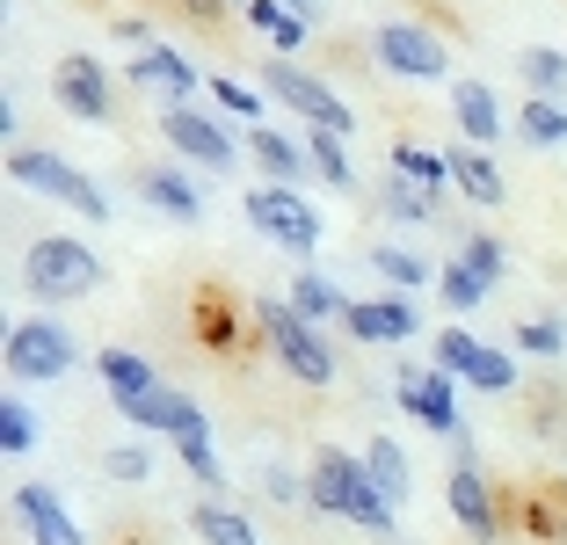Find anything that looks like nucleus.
I'll return each mask as SVG.
<instances>
[{"instance_id": "f257e3e1", "label": "nucleus", "mask_w": 567, "mask_h": 545, "mask_svg": "<svg viewBox=\"0 0 567 545\" xmlns=\"http://www.w3.org/2000/svg\"><path fill=\"white\" fill-rule=\"evenodd\" d=\"M306 510L334 516V524H350V531H371V538H393L401 531V510L379 495L364 451H342V444L313 451V465H306Z\"/></svg>"}, {"instance_id": "f03ea898", "label": "nucleus", "mask_w": 567, "mask_h": 545, "mask_svg": "<svg viewBox=\"0 0 567 545\" xmlns=\"http://www.w3.org/2000/svg\"><path fill=\"white\" fill-rule=\"evenodd\" d=\"M102 284H110V263H102V248L81 240V233H37L30 248H22V291H30L44 313L51 306H81Z\"/></svg>"}, {"instance_id": "7ed1b4c3", "label": "nucleus", "mask_w": 567, "mask_h": 545, "mask_svg": "<svg viewBox=\"0 0 567 545\" xmlns=\"http://www.w3.org/2000/svg\"><path fill=\"white\" fill-rule=\"evenodd\" d=\"M248 328L262 335V349L277 357L284 379L313 385V393H328V385L342 379V363H334L328 328H313V320H306L299 306H291V298H255V306H248Z\"/></svg>"}, {"instance_id": "20e7f679", "label": "nucleus", "mask_w": 567, "mask_h": 545, "mask_svg": "<svg viewBox=\"0 0 567 545\" xmlns=\"http://www.w3.org/2000/svg\"><path fill=\"white\" fill-rule=\"evenodd\" d=\"M8 182L30 189V197H44V204H59V212H73V218H87V226H110V218H117L110 189L51 146H8Z\"/></svg>"}, {"instance_id": "39448f33", "label": "nucleus", "mask_w": 567, "mask_h": 545, "mask_svg": "<svg viewBox=\"0 0 567 545\" xmlns=\"http://www.w3.org/2000/svg\"><path fill=\"white\" fill-rule=\"evenodd\" d=\"M0 363H8V393H30V385H59V379H73V363H81V342H73L66 320L30 313V320H8V349H0Z\"/></svg>"}, {"instance_id": "423d86ee", "label": "nucleus", "mask_w": 567, "mask_h": 545, "mask_svg": "<svg viewBox=\"0 0 567 545\" xmlns=\"http://www.w3.org/2000/svg\"><path fill=\"white\" fill-rule=\"evenodd\" d=\"M430 363L444 371V379H458L466 393H517V349L509 342H481V335L466 328V320H444V328L430 335Z\"/></svg>"}, {"instance_id": "0eeeda50", "label": "nucleus", "mask_w": 567, "mask_h": 545, "mask_svg": "<svg viewBox=\"0 0 567 545\" xmlns=\"http://www.w3.org/2000/svg\"><path fill=\"white\" fill-rule=\"evenodd\" d=\"M240 212H248V226L262 233L277 255H299V263H313L320 240H328V218H320V204L306 197V189H284V182H255L248 197H240Z\"/></svg>"}, {"instance_id": "6e6552de", "label": "nucleus", "mask_w": 567, "mask_h": 545, "mask_svg": "<svg viewBox=\"0 0 567 545\" xmlns=\"http://www.w3.org/2000/svg\"><path fill=\"white\" fill-rule=\"evenodd\" d=\"M371 66L393 73V81L436 88V81H451V44H444V30L422 22V16H385L379 30H371Z\"/></svg>"}, {"instance_id": "1a4fd4ad", "label": "nucleus", "mask_w": 567, "mask_h": 545, "mask_svg": "<svg viewBox=\"0 0 567 545\" xmlns=\"http://www.w3.org/2000/svg\"><path fill=\"white\" fill-rule=\"evenodd\" d=\"M161 146H175V161L197 175H234L248 161V132H234L218 110L189 102V110H161Z\"/></svg>"}, {"instance_id": "9d476101", "label": "nucleus", "mask_w": 567, "mask_h": 545, "mask_svg": "<svg viewBox=\"0 0 567 545\" xmlns=\"http://www.w3.org/2000/svg\"><path fill=\"white\" fill-rule=\"evenodd\" d=\"M262 95L277 102V110H291L306 132H342V138H357V110L342 102V88L320 81V73H306L299 59H269V66H262Z\"/></svg>"}, {"instance_id": "9b49d317", "label": "nucleus", "mask_w": 567, "mask_h": 545, "mask_svg": "<svg viewBox=\"0 0 567 545\" xmlns=\"http://www.w3.org/2000/svg\"><path fill=\"white\" fill-rule=\"evenodd\" d=\"M153 436H161V444L175 451V459H183V473L197 480L204 495H226V465H218V444H212V414H204L197 400L183 393V385H167Z\"/></svg>"}, {"instance_id": "f8f14e48", "label": "nucleus", "mask_w": 567, "mask_h": 545, "mask_svg": "<svg viewBox=\"0 0 567 545\" xmlns=\"http://www.w3.org/2000/svg\"><path fill=\"white\" fill-rule=\"evenodd\" d=\"M95 379H102V400L132 422V430L153 436V422H161V400H167V379L153 371L138 349H95Z\"/></svg>"}, {"instance_id": "ddd939ff", "label": "nucleus", "mask_w": 567, "mask_h": 545, "mask_svg": "<svg viewBox=\"0 0 567 545\" xmlns=\"http://www.w3.org/2000/svg\"><path fill=\"white\" fill-rule=\"evenodd\" d=\"M466 385L458 379H444V371H436V363H401V371H393V408L408 414V422H422V430L430 436H458L466 430Z\"/></svg>"}, {"instance_id": "4468645a", "label": "nucleus", "mask_w": 567, "mask_h": 545, "mask_svg": "<svg viewBox=\"0 0 567 545\" xmlns=\"http://www.w3.org/2000/svg\"><path fill=\"white\" fill-rule=\"evenodd\" d=\"M51 102L73 116V124H110L117 116V73L102 66L95 51H66L51 66Z\"/></svg>"}, {"instance_id": "2eb2a0df", "label": "nucleus", "mask_w": 567, "mask_h": 545, "mask_svg": "<svg viewBox=\"0 0 567 545\" xmlns=\"http://www.w3.org/2000/svg\"><path fill=\"white\" fill-rule=\"evenodd\" d=\"M124 88L153 95L161 110H189V102L204 95V73L189 66V51H175V44H153V51H138L132 66H124Z\"/></svg>"}, {"instance_id": "dca6fc26", "label": "nucleus", "mask_w": 567, "mask_h": 545, "mask_svg": "<svg viewBox=\"0 0 567 545\" xmlns=\"http://www.w3.org/2000/svg\"><path fill=\"white\" fill-rule=\"evenodd\" d=\"M444 510H451V524L466 531L473 545H495L502 538V495H495V480L481 473V465H451L444 473Z\"/></svg>"}, {"instance_id": "f3484780", "label": "nucleus", "mask_w": 567, "mask_h": 545, "mask_svg": "<svg viewBox=\"0 0 567 545\" xmlns=\"http://www.w3.org/2000/svg\"><path fill=\"white\" fill-rule=\"evenodd\" d=\"M342 335L364 342V349H401V342H415V335H422V313H415V298L379 291V298H357V306H350Z\"/></svg>"}, {"instance_id": "a211bd4d", "label": "nucleus", "mask_w": 567, "mask_h": 545, "mask_svg": "<svg viewBox=\"0 0 567 545\" xmlns=\"http://www.w3.org/2000/svg\"><path fill=\"white\" fill-rule=\"evenodd\" d=\"M16 524L30 531V545H87L81 516L66 510V495H59L51 480H22L16 487Z\"/></svg>"}, {"instance_id": "6ab92c4d", "label": "nucleus", "mask_w": 567, "mask_h": 545, "mask_svg": "<svg viewBox=\"0 0 567 545\" xmlns=\"http://www.w3.org/2000/svg\"><path fill=\"white\" fill-rule=\"evenodd\" d=\"M444 161H451V197H466L473 212H502V204H509V175H502L495 153L458 138V146H444Z\"/></svg>"}, {"instance_id": "aec40b11", "label": "nucleus", "mask_w": 567, "mask_h": 545, "mask_svg": "<svg viewBox=\"0 0 567 545\" xmlns=\"http://www.w3.org/2000/svg\"><path fill=\"white\" fill-rule=\"evenodd\" d=\"M138 197H146L153 218H167V226H204V189H197V175L175 167V161L146 167V175H138Z\"/></svg>"}, {"instance_id": "412c9836", "label": "nucleus", "mask_w": 567, "mask_h": 545, "mask_svg": "<svg viewBox=\"0 0 567 545\" xmlns=\"http://www.w3.org/2000/svg\"><path fill=\"white\" fill-rule=\"evenodd\" d=\"M451 132L466 138V146L495 153V138L509 132V116H502V95L487 81H451Z\"/></svg>"}, {"instance_id": "4be33fe9", "label": "nucleus", "mask_w": 567, "mask_h": 545, "mask_svg": "<svg viewBox=\"0 0 567 545\" xmlns=\"http://www.w3.org/2000/svg\"><path fill=\"white\" fill-rule=\"evenodd\" d=\"M248 161L262 167V182H284V189H306V182H313V153H306V138L284 132V124H255Z\"/></svg>"}, {"instance_id": "5701e85b", "label": "nucleus", "mask_w": 567, "mask_h": 545, "mask_svg": "<svg viewBox=\"0 0 567 545\" xmlns=\"http://www.w3.org/2000/svg\"><path fill=\"white\" fill-rule=\"evenodd\" d=\"M284 298H291V306H299V313L313 320V328H328V320L342 328V320H350V306H357V298L342 291V284H334L328 269H313V263H306L299 277H291V291H284Z\"/></svg>"}, {"instance_id": "b1692460", "label": "nucleus", "mask_w": 567, "mask_h": 545, "mask_svg": "<svg viewBox=\"0 0 567 545\" xmlns=\"http://www.w3.org/2000/svg\"><path fill=\"white\" fill-rule=\"evenodd\" d=\"M385 175L415 182V189H430V197H444V189H451L444 146H422V138H393V146H385Z\"/></svg>"}, {"instance_id": "393cba45", "label": "nucleus", "mask_w": 567, "mask_h": 545, "mask_svg": "<svg viewBox=\"0 0 567 545\" xmlns=\"http://www.w3.org/2000/svg\"><path fill=\"white\" fill-rule=\"evenodd\" d=\"M364 263H371V269H379V277H385V291H401V298L430 291V284H436V269H444V263H430V255L401 248V240H379V248H371Z\"/></svg>"}, {"instance_id": "a878e982", "label": "nucleus", "mask_w": 567, "mask_h": 545, "mask_svg": "<svg viewBox=\"0 0 567 545\" xmlns=\"http://www.w3.org/2000/svg\"><path fill=\"white\" fill-rule=\"evenodd\" d=\"M204 95H212V110L218 116H234V124H269V95H262V81H240V73H204Z\"/></svg>"}, {"instance_id": "bb28decb", "label": "nucleus", "mask_w": 567, "mask_h": 545, "mask_svg": "<svg viewBox=\"0 0 567 545\" xmlns=\"http://www.w3.org/2000/svg\"><path fill=\"white\" fill-rule=\"evenodd\" d=\"M240 22H248V30L269 44V59H299L306 37H313L299 16H291V8H277V0H248V16H240Z\"/></svg>"}, {"instance_id": "cd10ccee", "label": "nucleus", "mask_w": 567, "mask_h": 545, "mask_svg": "<svg viewBox=\"0 0 567 545\" xmlns=\"http://www.w3.org/2000/svg\"><path fill=\"white\" fill-rule=\"evenodd\" d=\"M517 88L538 102H567V51L560 44H524L517 51Z\"/></svg>"}, {"instance_id": "c85d7f7f", "label": "nucleus", "mask_w": 567, "mask_h": 545, "mask_svg": "<svg viewBox=\"0 0 567 545\" xmlns=\"http://www.w3.org/2000/svg\"><path fill=\"white\" fill-rule=\"evenodd\" d=\"M509 132H517V146H532V153H560L567 146V102L524 95V110L509 116Z\"/></svg>"}, {"instance_id": "c756f323", "label": "nucleus", "mask_w": 567, "mask_h": 545, "mask_svg": "<svg viewBox=\"0 0 567 545\" xmlns=\"http://www.w3.org/2000/svg\"><path fill=\"white\" fill-rule=\"evenodd\" d=\"M364 465H371V480H379V495L393 502V510L415 495V459L401 451V436H371V444H364Z\"/></svg>"}, {"instance_id": "7c9ffc66", "label": "nucleus", "mask_w": 567, "mask_h": 545, "mask_svg": "<svg viewBox=\"0 0 567 545\" xmlns=\"http://www.w3.org/2000/svg\"><path fill=\"white\" fill-rule=\"evenodd\" d=\"M189 531H197L204 545H262V531H255L234 502H218V495H204L197 510H189Z\"/></svg>"}, {"instance_id": "2f4dec72", "label": "nucleus", "mask_w": 567, "mask_h": 545, "mask_svg": "<svg viewBox=\"0 0 567 545\" xmlns=\"http://www.w3.org/2000/svg\"><path fill=\"white\" fill-rule=\"evenodd\" d=\"M436 298H444L451 313H481L487 298H495V284H487V277H481V269H473V263H466V255L451 248V263H444V269H436Z\"/></svg>"}, {"instance_id": "473e14b6", "label": "nucleus", "mask_w": 567, "mask_h": 545, "mask_svg": "<svg viewBox=\"0 0 567 545\" xmlns=\"http://www.w3.org/2000/svg\"><path fill=\"white\" fill-rule=\"evenodd\" d=\"M306 153H313V182H328L334 197L357 189V161H350V138L342 132H306Z\"/></svg>"}, {"instance_id": "72a5a7b5", "label": "nucleus", "mask_w": 567, "mask_h": 545, "mask_svg": "<svg viewBox=\"0 0 567 545\" xmlns=\"http://www.w3.org/2000/svg\"><path fill=\"white\" fill-rule=\"evenodd\" d=\"M436 204H444V197H430V189H415V182H401V175L379 182V212L393 218V226H430Z\"/></svg>"}, {"instance_id": "f704fd0d", "label": "nucleus", "mask_w": 567, "mask_h": 545, "mask_svg": "<svg viewBox=\"0 0 567 545\" xmlns=\"http://www.w3.org/2000/svg\"><path fill=\"white\" fill-rule=\"evenodd\" d=\"M509 349H517V357H538V363H560L567 357V320H553V313L517 320V328H509Z\"/></svg>"}, {"instance_id": "c9c22d12", "label": "nucleus", "mask_w": 567, "mask_h": 545, "mask_svg": "<svg viewBox=\"0 0 567 545\" xmlns=\"http://www.w3.org/2000/svg\"><path fill=\"white\" fill-rule=\"evenodd\" d=\"M0 451H8V459H30L37 451V408L22 393L0 400Z\"/></svg>"}, {"instance_id": "e433bc0d", "label": "nucleus", "mask_w": 567, "mask_h": 545, "mask_svg": "<svg viewBox=\"0 0 567 545\" xmlns=\"http://www.w3.org/2000/svg\"><path fill=\"white\" fill-rule=\"evenodd\" d=\"M458 255H466V263H473V269H481V277L502 291V277H509V248H502L495 233H458Z\"/></svg>"}, {"instance_id": "4c0bfd02", "label": "nucleus", "mask_w": 567, "mask_h": 545, "mask_svg": "<svg viewBox=\"0 0 567 545\" xmlns=\"http://www.w3.org/2000/svg\"><path fill=\"white\" fill-rule=\"evenodd\" d=\"M153 473V451L146 444H110L102 451V480H117V487H138Z\"/></svg>"}, {"instance_id": "58836bf2", "label": "nucleus", "mask_w": 567, "mask_h": 545, "mask_svg": "<svg viewBox=\"0 0 567 545\" xmlns=\"http://www.w3.org/2000/svg\"><path fill=\"white\" fill-rule=\"evenodd\" d=\"M262 495L277 502V510H299V502H306V473H291V465L269 459V465H262Z\"/></svg>"}, {"instance_id": "ea45409f", "label": "nucleus", "mask_w": 567, "mask_h": 545, "mask_svg": "<svg viewBox=\"0 0 567 545\" xmlns=\"http://www.w3.org/2000/svg\"><path fill=\"white\" fill-rule=\"evenodd\" d=\"M110 37H117V44L132 51V59H138V51H153V44H161V30H153L146 16H117V22H110Z\"/></svg>"}, {"instance_id": "a19ab883", "label": "nucleus", "mask_w": 567, "mask_h": 545, "mask_svg": "<svg viewBox=\"0 0 567 545\" xmlns=\"http://www.w3.org/2000/svg\"><path fill=\"white\" fill-rule=\"evenodd\" d=\"M197 335H204V342H218V349H234L240 342V320L226 313V306H212V298H204V328Z\"/></svg>"}, {"instance_id": "79ce46f5", "label": "nucleus", "mask_w": 567, "mask_h": 545, "mask_svg": "<svg viewBox=\"0 0 567 545\" xmlns=\"http://www.w3.org/2000/svg\"><path fill=\"white\" fill-rule=\"evenodd\" d=\"M277 8H291L306 30H320V22H328V8H320V0H277Z\"/></svg>"}, {"instance_id": "37998d69", "label": "nucleus", "mask_w": 567, "mask_h": 545, "mask_svg": "<svg viewBox=\"0 0 567 545\" xmlns=\"http://www.w3.org/2000/svg\"><path fill=\"white\" fill-rule=\"evenodd\" d=\"M16 132H22V116H16V95H0V138L16 146Z\"/></svg>"}, {"instance_id": "c03bdc74", "label": "nucleus", "mask_w": 567, "mask_h": 545, "mask_svg": "<svg viewBox=\"0 0 567 545\" xmlns=\"http://www.w3.org/2000/svg\"><path fill=\"white\" fill-rule=\"evenodd\" d=\"M226 8H234V16H248V0H226Z\"/></svg>"}]
</instances>
